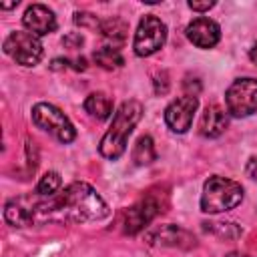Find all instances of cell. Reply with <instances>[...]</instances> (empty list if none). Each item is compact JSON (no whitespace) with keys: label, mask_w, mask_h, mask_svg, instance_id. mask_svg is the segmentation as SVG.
I'll use <instances>...</instances> for the list:
<instances>
[{"label":"cell","mask_w":257,"mask_h":257,"mask_svg":"<svg viewBox=\"0 0 257 257\" xmlns=\"http://www.w3.org/2000/svg\"><path fill=\"white\" fill-rule=\"evenodd\" d=\"M34 205H36V195L10 199L4 205V221L18 229L32 225L34 223Z\"/></svg>","instance_id":"4fadbf2b"},{"label":"cell","mask_w":257,"mask_h":257,"mask_svg":"<svg viewBox=\"0 0 257 257\" xmlns=\"http://www.w3.org/2000/svg\"><path fill=\"white\" fill-rule=\"evenodd\" d=\"M245 173H247V177H249V179L257 181V155H255V157H251V159L247 161V165H245Z\"/></svg>","instance_id":"484cf974"},{"label":"cell","mask_w":257,"mask_h":257,"mask_svg":"<svg viewBox=\"0 0 257 257\" xmlns=\"http://www.w3.org/2000/svg\"><path fill=\"white\" fill-rule=\"evenodd\" d=\"M227 112L237 118L251 116L257 112V78L243 76L229 84L225 92Z\"/></svg>","instance_id":"52a82bcc"},{"label":"cell","mask_w":257,"mask_h":257,"mask_svg":"<svg viewBox=\"0 0 257 257\" xmlns=\"http://www.w3.org/2000/svg\"><path fill=\"white\" fill-rule=\"evenodd\" d=\"M167 205V195L165 193H155V191H149L145 197H141L135 205H131L128 209H124L122 211V221H120V225H122V233H126V235H137V233H141L145 227H149L151 225V221L159 215V213H163L165 207Z\"/></svg>","instance_id":"277c9868"},{"label":"cell","mask_w":257,"mask_h":257,"mask_svg":"<svg viewBox=\"0 0 257 257\" xmlns=\"http://www.w3.org/2000/svg\"><path fill=\"white\" fill-rule=\"evenodd\" d=\"M108 215L106 201L84 181H74L52 197L36 195L34 223H96Z\"/></svg>","instance_id":"6da1fadb"},{"label":"cell","mask_w":257,"mask_h":257,"mask_svg":"<svg viewBox=\"0 0 257 257\" xmlns=\"http://www.w3.org/2000/svg\"><path fill=\"white\" fill-rule=\"evenodd\" d=\"M157 159V151H155V141L149 135H141L133 147V163L139 167L151 165Z\"/></svg>","instance_id":"e0dca14e"},{"label":"cell","mask_w":257,"mask_h":257,"mask_svg":"<svg viewBox=\"0 0 257 257\" xmlns=\"http://www.w3.org/2000/svg\"><path fill=\"white\" fill-rule=\"evenodd\" d=\"M167 42V24L155 16V14H145L137 26L135 40H133V50L137 56L145 58L155 52H159Z\"/></svg>","instance_id":"8992f818"},{"label":"cell","mask_w":257,"mask_h":257,"mask_svg":"<svg viewBox=\"0 0 257 257\" xmlns=\"http://www.w3.org/2000/svg\"><path fill=\"white\" fill-rule=\"evenodd\" d=\"M70 68H74V70H86V58H74V60H70Z\"/></svg>","instance_id":"83f0119b"},{"label":"cell","mask_w":257,"mask_h":257,"mask_svg":"<svg viewBox=\"0 0 257 257\" xmlns=\"http://www.w3.org/2000/svg\"><path fill=\"white\" fill-rule=\"evenodd\" d=\"M84 110L96 118V120H106L110 114H112V100L108 94L104 92H90L86 98H84Z\"/></svg>","instance_id":"2e32d148"},{"label":"cell","mask_w":257,"mask_h":257,"mask_svg":"<svg viewBox=\"0 0 257 257\" xmlns=\"http://www.w3.org/2000/svg\"><path fill=\"white\" fill-rule=\"evenodd\" d=\"M22 24L28 32L36 34L38 38L40 36H46L50 32L56 30L58 22H56V16L54 12L44 6V4H30L26 10H24V16H22Z\"/></svg>","instance_id":"7c38bea8"},{"label":"cell","mask_w":257,"mask_h":257,"mask_svg":"<svg viewBox=\"0 0 257 257\" xmlns=\"http://www.w3.org/2000/svg\"><path fill=\"white\" fill-rule=\"evenodd\" d=\"M199 108V98L197 96H179L175 98L167 108H165V122L167 126L177 133V135H185L191 124H193V116Z\"/></svg>","instance_id":"30bf717a"},{"label":"cell","mask_w":257,"mask_h":257,"mask_svg":"<svg viewBox=\"0 0 257 257\" xmlns=\"http://www.w3.org/2000/svg\"><path fill=\"white\" fill-rule=\"evenodd\" d=\"M243 187L227 177L213 175L205 181L203 193H201V211L209 215L225 213L235 209L243 201Z\"/></svg>","instance_id":"3957f363"},{"label":"cell","mask_w":257,"mask_h":257,"mask_svg":"<svg viewBox=\"0 0 257 257\" xmlns=\"http://www.w3.org/2000/svg\"><path fill=\"white\" fill-rule=\"evenodd\" d=\"M50 68L52 70H66V68H70V58H54Z\"/></svg>","instance_id":"4316f807"},{"label":"cell","mask_w":257,"mask_h":257,"mask_svg":"<svg viewBox=\"0 0 257 257\" xmlns=\"http://www.w3.org/2000/svg\"><path fill=\"white\" fill-rule=\"evenodd\" d=\"M74 24L80 26V28H88V30H100V24L102 20L98 16H94L92 12H74Z\"/></svg>","instance_id":"44dd1931"},{"label":"cell","mask_w":257,"mask_h":257,"mask_svg":"<svg viewBox=\"0 0 257 257\" xmlns=\"http://www.w3.org/2000/svg\"><path fill=\"white\" fill-rule=\"evenodd\" d=\"M92 60L100 68H104V70H116V68H120L124 64V58H122L120 50L114 48V46H100V48H96L92 52Z\"/></svg>","instance_id":"d6986e66"},{"label":"cell","mask_w":257,"mask_h":257,"mask_svg":"<svg viewBox=\"0 0 257 257\" xmlns=\"http://www.w3.org/2000/svg\"><path fill=\"white\" fill-rule=\"evenodd\" d=\"M82 44H84V36L80 32H68L62 38V46L68 50H78V48H82Z\"/></svg>","instance_id":"7402d4cb"},{"label":"cell","mask_w":257,"mask_h":257,"mask_svg":"<svg viewBox=\"0 0 257 257\" xmlns=\"http://www.w3.org/2000/svg\"><path fill=\"white\" fill-rule=\"evenodd\" d=\"M215 6L213 0H189V8L195 10V12H207Z\"/></svg>","instance_id":"d4e9b609"},{"label":"cell","mask_w":257,"mask_h":257,"mask_svg":"<svg viewBox=\"0 0 257 257\" xmlns=\"http://www.w3.org/2000/svg\"><path fill=\"white\" fill-rule=\"evenodd\" d=\"M249 60H251L253 64H257V42L249 48Z\"/></svg>","instance_id":"f1b7e54d"},{"label":"cell","mask_w":257,"mask_h":257,"mask_svg":"<svg viewBox=\"0 0 257 257\" xmlns=\"http://www.w3.org/2000/svg\"><path fill=\"white\" fill-rule=\"evenodd\" d=\"M143 104L135 98L124 100L118 110L112 116V122L108 126V131L102 135L100 143H98V153L108 159V161H116L124 155L126 145H128V137L133 135L135 126L141 122L143 118Z\"/></svg>","instance_id":"7a4b0ae2"},{"label":"cell","mask_w":257,"mask_h":257,"mask_svg":"<svg viewBox=\"0 0 257 257\" xmlns=\"http://www.w3.org/2000/svg\"><path fill=\"white\" fill-rule=\"evenodd\" d=\"M153 84H155V92H157V94H167V92H169V86H171V82H169V74H167L165 70L157 72Z\"/></svg>","instance_id":"603a6c76"},{"label":"cell","mask_w":257,"mask_h":257,"mask_svg":"<svg viewBox=\"0 0 257 257\" xmlns=\"http://www.w3.org/2000/svg\"><path fill=\"white\" fill-rule=\"evenodd\" d=\"M145 241L153 247H177V249H193L197 245L195 235L175 223L157 225L149 229L145 233Z\"/></svg>","instance_id":"9c48e42d"},{"label":"cell","mask_w":257,"mask_h":257,"mask_svg":"<svg viewBox=\"0 0 257 257\" xmlns=\"http://www.w3.org/2000/svg\"><path fill=\"white\" fill-rule=\"evenodd\" d=\"M183 88H185V94H187V96H197V94L201 92V80L187 76V78L183 80Z\"/></svg>","instance_id":"cb8c5ba5"},{"label":"cell","mask_w":257,"mask_h":257,"mask_svg":"<svg viewBox=\"0 0 257 257\" xmlns=\"http://www.w3.org/2000/svg\"><path fill=\"white\" fill-rule=\"evenodd\" d=\"M2 46H4V52L22 66H36L44 56V46L40 38L28 30L10 32Z\"/></svg>","instance_id":"ba28073f"},{"label":"cell","mask_w":257,"mask_h":257,"mask_svg":"<svg viewBox=\"0 0 257 257\" xmlns=\"http://www.w3.org/2000/svg\"><path fill=\"white\" fill-rule=\"evenodd\" d=\"M229 124V112L219 104H209L199 120V133L205 139H217L225 133Z\"/></svg>","instance_id":"5bb4252c"},{"label":"cell","mask_w":257,"mask_h":257,"mask_svg":"<svg viewBox=\"0 0 257 257\" xmlns=\"http://www.w3.org/2000/svg\"><path fill=\"white\" fill-rule=\"evenodd\" d=\"M32 122L44 133L52 135L62 145H68L76 139V128L70 118L50 102H36L32 106Z\"/></svg>","instance_id":"5b68a950"},{"label":"cell","mask_w":257,"mask_h":257,"mask_svg":"<svg viewBox=\"0 0 257 257\" xmlns=\"http://www.w3.org/2000/svg\"><path fill=\"white\" fill-rule=\"evenodd\" d=\"M98 32L102 34V38H104L106 42H110V46L118 48V46H120V44H124V40H126L128 24H126L122 18L112 16V18L102 20V24H100V30H98Z\"/></svg>","instance_id":"9a60e30c"},{"label":"cell","mask_w":257,"mask_h":257,"mask_svg":"<svg viewBox=\"0 0 257 257\" xmlns=\"http://www.w3.org/2000/svg\"><path fill=\"white\" fill-rule=\"evenodd\" d=\"M203 229L219 239H225V241H235L243 235V229L233 221H205Z\"/></svg>","instance_id":"ac0fdd59"},{"label":"cell","mask_w":257,"mask_h":257,"mask_svg":"<svg viewBox=\"0 0 257 257\" xmlns=\"http://www.w3.org/2000/svg\"><path fill=\"white\" fill-rule=\"evenodd\" d=\"M62 187V177L56 173V171H48L40 177L38 185H36V195L40 197H52L60 191Z\"/></svg>","instance_id":"ffe728a7"},{"label":"cell","mask_w":257,"mask_h":257,"mask_svg":"<svg viewBox=\"0 0 257 257\" xmlns=\"http://www.w3.org/2000/svg\"><path fill=\"white\" fill-rule=\"evenodd\" d=\"M225 257H249V255H245V253H239V251H231V253H227Z\"/></svg>","instance_id":"4dcf8cb0"},{"label":"cell","mask_w":257,"mask_h":257,"mask_svg":"<svg viewBox=\"0 0 257 257\" xmlns=\"http://www.w3.org/2000/svg\"><path fill=\"white\" fill-rule=\"evenodd\" d=\"M185 32H187V38L197 48H203V50L213 48L221 40V26L215 20L207 18V16H199V18L191 20L187 24V30Z\"/></svg>","instance_id":"8fae6325"},{"label":"cell","mask_w":257,"mask_h":257,"mask_svg":"<svg viewBox=\"0 0 257 257\" xmlns=\"http://www.w3.org/2000/svg\"><path fill=\"white\" fill-rule=\"evenodd\" d=\"M16 6H18V0L8 2V4H0V8H2V10H10V8H16Z\"/></svg>","instance_id":"f546056e"}]
</instances>
